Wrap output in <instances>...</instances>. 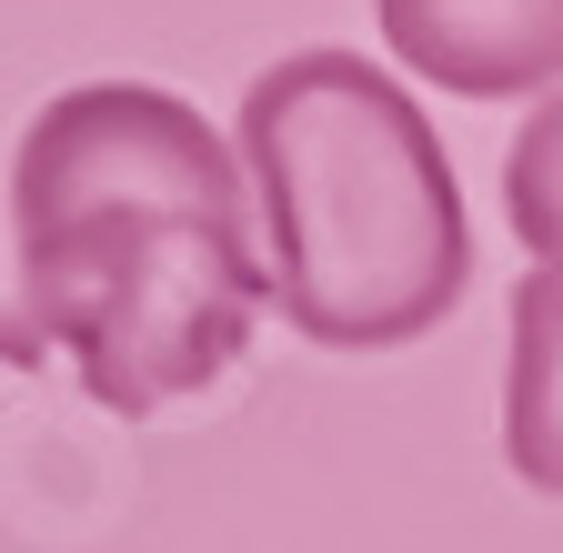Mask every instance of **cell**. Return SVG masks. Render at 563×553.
Returning a JSON list of instances; mask_svg holds the SVG:
<instances>
[{"instance_id":"cell-1","label":"cell","mask_w":563,"mask_h":553,"mask_svg":"<svg viewBox=\"0 0 563 553\" xmlns=\"http://www.w3.org/2000/svg\"><path fill=\"white\" fill-rule=\"evenodd\" d=\"M21 302L0 353H60L101 412L211 392L272 312L232 142L181 91L81 81L11 152Z\"/></svg>"},{"instance_id":"cell-2","label":"cell","mask_w":563,"mask_h":553,"mask_svg":"<svg viewBox=\"0 0 563 553\" xmlns=\"http://www.w3.org/2000/svg\"><path fill=\"white\" fill-rule=\"evenodd\" d=\"M262 292L322 353H402L473 283V222L422 101L363 51H292L242 91Z\"/></svg>"},{"instance_id":"cell-3","label":"cell","mask_w":563,"mask_h":553,"mask_svg":"<svg viewBox=\"0 0 563 553\" xmlns=\"http://www.w3.org/2000/svg\"><path fill=\"white\" fill-rule=\"evenodd\" d=\"M412 81L453 101H523L563 71V0H373Z\"/></svg>"},{"instance_id":"cell-4","label":"cell","mask_w":563,"mask_h":553,"mask_svg":"<svg viewBox=\"0 0 563 553\" xmlns=\"http://www.w3.org/2000/svg\"><path fill=\"white\" fill-rule=\"evenodd\" d=\"M514 473L533 494H553V423H543V363H553V262L533 272V292L514 312Z\"/></svg>"},{"instance_id":"cell-5","label":"cell","mask_w":563,"mask_h":553,"mask_svg":"<svg viewBox=\"0 0 563 553\" xmlns=\"http://www.w3.org/2000/svg\"><path fill=\"white\" fill-rule=\"evenodd\" d=\"M543 162H553V111H533V152H514V232L533 242V262H553V181H543Z\"/></svg>"}]
</instances>
